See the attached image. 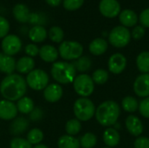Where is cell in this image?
<instances>
[{
	"label": "cell",
	"mask_w": 149,
	"mask_h": 148,
	"mask_svg": "<svg viewBox=\"0 0 149 148\" xmlns=\"http://www.w3.org/2000/svg\"><path fill=\"white\" fill-rule=\"evenodd\" d=\"M27 83L24 78L19 74L7 75L0 84V93L3 98L10 101H17L24 97Z\"/></svg>",
	"instance_id": "1"
},
{
	"label": "cell",
	"mask_w": 149,
	"mask_h": 148,
	"mask_svg": "<svg viewBox=\"0 0 149 148\" xmlns=\"http://www.w3.org/2000/svg\"><path fill=\"white\" fill-rule=\"evenodd\" d=\"M120 114V106L113 100L104 101L98 106L95 112L97 121L103 126H111L115 125Z\"/></svg>",
	"instance_id": "2"
},
{
	"label": "cell",
	"mask_w": 149,
	"mask_h": 148,
	"mask_svg": "<svg viewBox=\"0 0 149 148\" xmlns=\"http://www.w3.org/2000/svg\"><path fill=\"white\" fill-rule=\"evenodd\" d=\"M76 72L72 64L65 61L54 62L51 69V74L53 79L58 84L63 85L72 83L76 77Z\"/></svg>",
	"instance_id": "3"
},
{
	"label": "cell",
	"mask_w": 149,
	"mask_h": 148,
	"mask_svg": "<svg viewBox=\"0 0 149 148\" xmlns=\"http://www.w3.org/2000/svg\"><path fill=\"white\" fill-rule=\"evenodd\" d=\"M95 106L87 98L78 99L73 105V113L76 119L79 121H88L95 115Z\"/></svg>",
	"instance_id": "4"
},
{
	"label": "cell",
	"mask_w": 149,
	"mask_h": 148,
	"mask_svg": "<svg viewBox=\"0 0 149 148\" xmlns=\"http://www.w3.org/2000/svg\"><path fill=\"white\" fill-rule=\"evenodd\" d=\"M58 53L65 60H76L83 53V46L77 41H63L58 47Z\"/></svg>",
	"instance_id": "5"
},
{
	"label": "cell",
	"mask_w": 149,
	"mask_h": 148,
	"mask_svg": "<svg viewBox=\"0 0 149 148\" xmlns=\"http://www.w3.org/2000/svg\"><path fill=\"white\" fill-rule=\"evenodd\" d=\"M72 83L74 91L82 98L89 97L94 91V82L88 74L82 73L76 76Z\"/></svg>",
	"instance_id": "6"
},
{
	"label": "cell",
	"mask_w": 149,
	"mask_h": 148,
	"mask_svg": "<svg viewBox=\"0 0 149 148\" xmlns=\"http://www.w3.org/2000/svg\"><path fill=\"white\" fill-rule=\"evenodd\" d=\"M131 33L127 27L122 25L114 27L109 33L108 40L109 43L116 47V48H122L127 46L130 40H131Z\"/></svg>",
	"instance_id": "7"
},
{
	"label": "cell",
	"mask_w": 149,
	"mask_h": 148,
	"mask_svg": "<svg viewBox=\"0 0 149 148\" xmlns=\"http://www.w3.org/2000/svg\"><path fill=\"white\" fill-rule=\"evenodd\" d=\"M25 80L29 87L35 91H41L48 85L49 76L44 70L34 69L27 74Z\"/></svg>",
	"instance_id": "8"
},
{
	"label": "cell",
	"mask_w": 149,
	"mask_h": 148,
	"mask_svg": "<svg viewBox=\"0 0 149 148\" xmlns=\"http://www.w3.org/2000/svg\"><path fill=\"white\" fill-rule=\"evenodd\" d=\"M1 46L4 54L13 56L20 51L22 47V42L17 36L10 34L7 35L3 38Z\"/></svg>",
	"instance_id": "9"
},
{
	"label": "cell",
	"mask_w": 149,
	"mask_h": 148,
	"mask_svg": "<svg viewBox=\"0 0 149 148\" xmlns=\"http://www.w3.org/2000/svg\"><path fill=\"white\" fill-rule=\"evenodd\" d=\"M100 13L108 18H113L120 13V4L117 0H101L99 5Z\"/></svg>",
	"instance_id": "10"
},
{
	"label": "cell",
	"mask_w": 149,
	"mask_h": 148,
	"mask_svg": "<svg viewBox=\"0 0 149 148\" xmlns=\"http://www.w3.org/2000/svg\"><path fill=\"white\" fill-rule=\"evenodd\" d=\"M134 92L141 98L149 97V73L138 76L134 83Z\"/></svg>",
	"instance_id": "11"
},
{
	"label": "cell",
	"mask_w": 149,
	"mask_h": 148,
	"mask_svg": "<svg viewBox=\"0 0 149 148\" xmlns=\"http://www.w3.org/2000/svg\"><path fill=\"white\" fill-rule=\"evenodd\" d=\"M108 70L113 74L121 73L127 66V58L121 53H114L108 59Z\"/></svg>",
	"instance_id": "12"
},
{
	"label": "cell",
	"mask_w": 149,
	"mask_h": 148,
	"mask_svg": "<svg viewBox=\"0 0 149 148\" xmlns=\"http://www.w3.org/2000/svg\"><path fill=\"white\" fill-rule=\"evenodd\" d=\"M17 105L12 101L3 99L0 100V119L3 120H11L17 117Z\"/></svg>",
	"instance_id": "13"
},
{
	"label": "cell",
	"mask_w": 149,
	"mask_h": 148,
	"mask_svg": "<svg viewBox=\"0 0 149 148\" xmlns=\"http://www.w3.org/2000/svg\"><path fill=\"white\" fill-rule=\"evenodd\" d=\"M63 96V89L58 84L48 85L44 90V98L50 103H55L58 101Z\"/></svg>",
	"instance_id": "14"
},
{
	"label": "cell",
	"mask_w": 149,
	"mask_h": 148,
	"mask_svg": "<svg viewBox=\"0 0 149 148\" xmlns=\"http://www.w3.org/2000/svg\"><path fill=\"white\" fill-rule=\"evenodd\" d=\"M126 126L129 133L133 136L139 137L143 133V124L141 120L134 115H129L126 120Z\"/></svg>",
	"instance_id": "15"
},
{
	"label": "cell",
	"mask_w": 149,
	"mask_h": 148,
	"mask_svg": "<svg viewBox=\"0 0 149 148\" xmlns=\"http://www.w3.org/2000/svg\"><path fill=\"white\" fill-rule=\"evenodd\" d=\"M16 61L12 56H9L4 54L3 52H0V72L10 75L12 74L16 70Z\"/></svg>",
	"instance_id": "16"
},
{
	"label": "cell",
	"mask_w": 149,
	"mask_h": 148,
	"mask_svg": "<svg viewBox=\"0 0 149 148\" xmlns=\"http://www.w3.org/2000/svg\"><path fill=\"white\" fill-rule=\"evenodd\" d=\"M58 51L52 45L45 44L39 49V56L41 59L47 63H54L58 57Z\"/></svg>",
	"instance_id": "17"
},
{
	"label": "cell",
	"mask_w": 149,
	"mask_h": 148,
	"mask_svg": "<svg viewBox=\"0 0 149 148\" xmlns=\"http://www.w3.org/2000/svg\"><path fill=\"white\" fill-rule=\"evenodd\" d=\"M119 20L124 27H133L138 22V17L136 13L130 9H126L120 11Z\"/></svg>",
	"instance_id": "18"
},
{
	"label": "cell",
	"mask_w": 149,
	"mask_h": 148,
	"mask_svg": "<svg viewBox=\"0 0 149 148\" xmlns=\"http://www.w3.org/2000/svg\"><path fill=\"white\" fill-rule=\"evenodd\" d=\"M35 61L31 57H23L16 63V70L22 74H28L34 70Z\"/></svg>",
	"instance_id": "19"
},
{
	"label": "cell",
	"mask_w": 149,
	"mask_h": 148,
	"mask_svg": "<svg viewBox=\"0 0 149 148\" xmlns=\"http://www.w3.org/2000/svg\"><path fill=\"white\" fill-rule=\"evenodd\" d=\"M103 140L107 147H114L120 143V135L115 128L109 127L103 133Z\"/></svg>",
	"instance_id": "20"
},
{
	"label": "cell",
	"mask_w": 149,
	"mask_h": 148,
	"mask_svg": "<svg viewBox=\"0 0 149 148\" xmlns=\"http://www.w3.org/2000/svg\"><path fill=\"white\" fill-rule=\"evenodd\" d=\"M107 42L101 38H97L93 39L89 44V51L94 56H100L104 54L107 50Z\"/></svg>",
	"instance_id": "21"
},
{
	"label": "cell",
	"mask_w": 149,
	"mask_h": 148,
	"mask_svg": "<svg viewBox=\"0 0 149 148\" xmlns=\"http://www.w3.org/2000/svg\"><path fill=\"white\" fill-rule=\"evenodd\" d=\"M12 13L17 21L20 23H26L30 19V11L24 3H17L12 10Z\"/></svg>",
	"instance_id": "22"
},
{
	"label": "cell",
	"mask_w": 149,
	"mask_h": 148,
	"mask_svg": "<svg viewBox=\"0 0 149 148\" xmlns=\"http://www.w3.org/2000/svg\"><path fill=\"white\" fill-rule=\"evenodd\" d=\"M29 38L34 43H41L47 38V31L42 25L33 26L28 33Z\"/></svg>",
	"instance_id": "23"
},
{
	"label": "cell",
	"mask_w": 149,
	"mask_h": 148,
	"mask_svg": "<svg viewBox=\"0 0 149 148\" xmlns=\"http://www.w3.org/2000/svg\"><path fill=\"white\" fill-rule=\"evenodd\" d=\"M58 148H79L80 143L79 140L74 136L71 135H63L58 140Z\"/></svg>",
	"instance_id": "24"
},
{
	"label": "cell",
	"mask_w": 149,
	"mask_h": 148,
	"mask_svg": "<svg viewBox=\"0 0 149 148\" xmlns=\"http://www.w3.org/2000/svg\"><path fill=\"white\" fill-rule=\"evenodd\" d=\"M17 111L23 114L31 113L34 110V102L29 97H23L17 100Z\"/></svg>",
	"instance_id": "25"
},
{
	"label": "cell",
	"mask_w": 149,
	"mask_h": 148,
	"mask_svg": "<svg viewBox=\"0 0 149 148\" xmlns=\"http://www.w3.org/2000/svg\"><path fill=\"white\" fill-rule=\"evenodd\" d=\"M136 65L141 73H149V51H142L138 55Z\"/></svg>",
	"instance_id": "26"
},
{
	"label": "cell",
	"mask_w": 149,
	"mask_h": 148,
	"mask_svg": "<svg viewBox=\"0 0 149 148\" xmlns=\"http://www.w3.org/2000/svg\"><path fill=\"white\" fill-rule=\"evenodd\" d=\"M28 125H29V122L26 120V119L17 118L12 122L10 126V132L12 133V134H15V135L20 134L26 130V128L28 127Z\"/></svg>",
	"instance_id": "27"
},
{
	"label": "cell",
	"mask_w": 149,
	"mask_h": 148,
	"mask_svg": "<svg viewBox=\"0 0 149 148\" xmlns=\"http://www.w3.org/2000/svg\"><path fill=\"white\" fill-rule=\"evenodd\" d=\"M72 65L75 67L76 71H78L79 72H86L91 69L92 61L88 57L84 56V57H80L79 58L76 59V61H74L72 63Z\"/></svg>",
	"instance_id": "28"
},
{
	"label": "cell",
	"mask_w": 149,
	"mask_h": 148,
	"mask_svg": "<svg viewBox=\"0 0 149 148\" xmlns=\"http://www.w3.org/2000/svg\"><path fill=\"white\" fill-rule=\"evenodd\" d=\"M121 106L124 111L127 113H134L137 109H139V104L135 98L132 96H127L122 99Z\"/></svg>",
	"instance_id": "29"
},
{
	"label": "cell",
	"mask_w": 149,
	"mask_h": 148,
	"mask_svg": "<svg viewBox=\"0 0 149 148\" xmlns=\"http://www.w3.org/2000/svg\"><path fill=\"white\" fill-rule=\"evenodd\" d=\"M44 139L43 132L38 128H33L27 133V140L31 145H38Z\"/></svg>",
	"instance_id": "30"
},
{
	"label": "cell",
	"mask_w": 149,
	"mask_h": 148,
	"mask_svg": "<svg viewBox=\"0 0 149 148\" xmlns=\"http://www.w3.org/2000/svg\"><path fill=\"white\" fill-rule=\"evenodd\" d=\"M81 130V123L77 119L70 120L65 124V132L68 135L74 136L78 134Z\"/></svg>",
	"instance_id": "31"
},
{
	"label": "cell",
	"mask_w": 149,
	"mask_h": 148,
	"mask_svg": "<svg viewBox=\"0 0 149 148\" xmlns=\"http://www.w3.org/2000/svg\"><path fill=\"white\" fill-rule=\"evenodd\" d=\"M79 143L82 148H93L97 143V137L92 133H86L80 138Z\"/></svg>",
	"instance_id": "32"
},
{
	"label": "cell",
	"mask_w": 149,
	"mask_h": 148,
	"mask_svg": "<svg viewBox=\"0 0 149 148\" xmlns=\"http://www.w3.org/2000/svg\"><path fill=\"white\" fill-rule=\"evenodd\" d=\"M109 78V74L107 70L105 69H97L93 72L92 75V79L93 82L97 85H104L107 82Z\"/></svg>",
	"instance_id": "33"
},
{
	"label": "cell",
	"mask_w": 149,
	"mask_h": 148,
	"mask_svg": "<svg viewBox=\"0 0 149 148\" xmlns=\"http://www.w3.org/2000/svg\"><path fill=\"white\" fill-rule=\"evenodd\" d=\"M50 39L54 43H61L64 39V31L58 26H53L48 32Z\"/></svg>",
	"instance_id": "34"
},
{
	"label": "cell",
	"mask_w": 149,
	"mask_h": 148,
	"mask_svg": "<svg viewBox=\"0 0 149 148\" xmlns=\"http://www.w3.org/2000/svg\"><path fill=\"white\" fill-rule=\"evenodd\" d=\"M10 148H32V147L27 140L17 137L11 140L10 143Z\"/></svg>",
	"instance_id": "35"
},
{
	"label": "cell",
	"mask_w": 149,
	"mask_h": 148,
	"mask_svg": "<svg viewBox=\"0 0 149 148\" xmlns=\"http://www.w3.org/2000/svg\"><path fill=\"white\" fill-rule=\"evenodd\" d=\"M84 3V0H64L63 6L67 10H76Z\"/></svg>",
	"instance_id": "36"
},
{
	"label": "cell",
	"mask_w": 149,
	"mask_h": 148,
	"mask_svg": "<svg viewBox=\"0 0 149 148\" xmlns=\"http://www.w3.org/2000/svg\"><path fill=\"white\" fill-rule=\"evenodd\" d=\"M139 111L142 117L149 119V97L143 99L139 105Z\"/></svg>",
	"instance_id": "37"
},
{
	"label": "cell",
	"mask_w": 149,
	"mask_h": 148,
	"mask_svg": "<svg viewBox=\"0 0 149 148\" xmlns=\"http://www.w3.org/2000/svg\"><path fill=\"white\" fill-rule=\"evenodd\" d=\"M10 31V24L6 18L0 16V38H3L8 35Z\"/></svg>",
	"instance_id": "38"
},
{
	"label": "cell",
	"mask_w": 149,
	"mask_h": 148,
	"mask_svg": "<svg viewBox=\"0 0 149 148\" xmlns=\"http://www.w3.org/2000/svg\"><path fill=\"white\" fill-rule=\"evenodd\" d=\"M145 32H146L145 31V28L142 25H137V26H135L133 29L131 36L133 37L134 39L139 40V39H141V38H142L144 37Z\"/></svg>",
	"instance_id": "39"
},
{
	"label": "cell",
	"mask_w": 149,
	"mask_h": 148,
	"mask_svg": "<svg viewBox=\"0 0 149 148\" xmlns=\"http://www.w3.org/2000/svg\"><path fill=\"white\" fill-rule=\"evenodd\" d=\"M24 51L28 57L32 58V57H35L39 54V48L34 44H29L25 46Z\"/></svg>",
	"instance_id": "40"
},
{
	"label": "cell",
	"mask_w": 149,
	"mask_h": 148,
	"mask_svg": "<svg viewBox=\"0 0 149 148\" xmlns=\"http://www.w3.org/2000/svg\"><path fill=\"white\" fill-rule=\"evenodd\" d=\"M134 148H149V138L148 137H138L134 141Z\"/></svg>",
	"instance_id": "41"
},
{
	"label": "cell",
	"mask_w": 149,
	"mask_h": 148,
	"mask_svg": "<svg viewBox=\"0 0 149 148\" xmlns=\"http://www.w3.org/2000/svg\"><path fill=\"white\" fill-rule=\"evenodd\" d=\"M139 20L144 28L145 27L149 28V8L141 11L140 17H139Z\"/></svg>",
	"instance_id": "42"
},
{
	"label": "cell",
	"mask_w": 149,
	"mask_h": 148,
	"mask_svg": "<svg viewBox=\"0 0 149 148\" xmlns=\"http://www.w3.org/2000/svg\"><path fill=\"white\" fill-rule=\"evenodd\" d=\"M30 118L34 121L40 120L42 118V111L39 108H34V110L30 113Z\"/></svg>",
	"instance_id": "43"
},
{
	"label": "cell",
	"mask_w": 149,
	"mask_h": 148,
	"mask_svg": "<svg viewBox=\"0 0 149 148\" xmlns=\"http://www.w3.org/2000/svg\"><path fill=\"white\" fill-rule=\"evenodd\" d=\"M61 1H62V0H45V2H46L49 5L53 6V7L58 6V5L61 3Z\"/></svg>",
	"instance_id": "44"
},
{
	"label": "cell",
	"mask_w": 149,
	"mask_h": 148,
	"mask_svg": "<svg viewBox=\"0 0 149 148\" xmlns=\"http://www.w3.org/2000/svg\"><path fill=\"white\" fill-rule=\"evenodd\" d=\"M33 148H48V147H46L44 144H38V145H36Z\"/></svg>",
	"instance_id": "45"
},
{
	"label": "cell",
	"mask_w": 149,
	"mask_h": 148,
	"mask_svg": "<svg viewBox=\"0 0 149 148\" xmlns=\"http://www.w3.org/2000/svg\"><path fill=\"white\" fill-rule=\"evenodd\" d=\"M103 148H112V147H103Z\"/></svg>",
	"instance_id": "46"
}]
</instances>
